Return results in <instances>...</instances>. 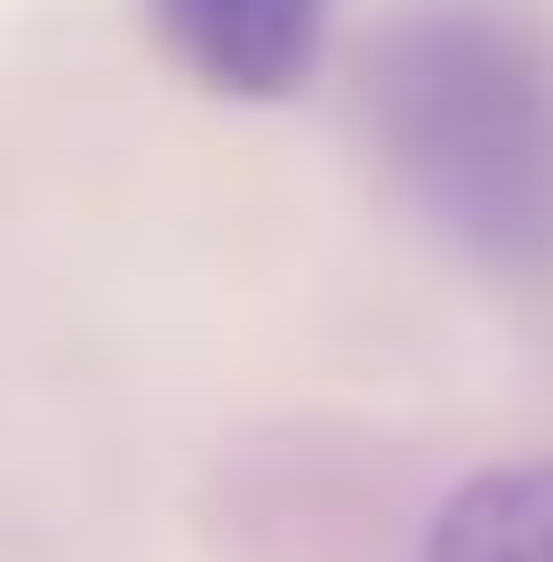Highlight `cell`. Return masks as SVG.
Here are the masks:
<instances>
[{
    "label": "cell",
    "mask_w": 553,
    "mask_h": 562,
    "mask_svg": "<svg viewBox=\"0 0 553 562\" xmlns=\"http://www.w3.org/2000/svg\"><path fill=\"white\" fill-rule=\"evenodd\" d=\"M406 203L471 268L553 277V46L507 0H406L360 56Z\"/></svg>",
    "instance_id": "1"
},
{
    "label": "cell",
    "mask_w": 553,
    "mask_h": 562,
    "mask_svg": "<svg viewBox=\"0 0 553 562\" xmlns=\"http://www.w3.org/2000/svg\"><path fill=\"white\" fill-rule=\"evenodd\" d=\"M157 46L222 102H286L323 65L332 0H148Z\"/></svg>",
    "instance_id": "2"
},
{
    "label": "cell",
    "mask_w": 553,
    "mask_h": 562,
    "mask_svg": "<svg viewBox=\"0 0 553 562\" xmlns=\"http://www.w3.org/2000/svg\"><path fill=\"white\" fill-rule=\"evenodd\" d=\"M425 562H553V461L471 471L433 507Z\"/></svg>",
    "instance_id": "3"
}]
</instances>
